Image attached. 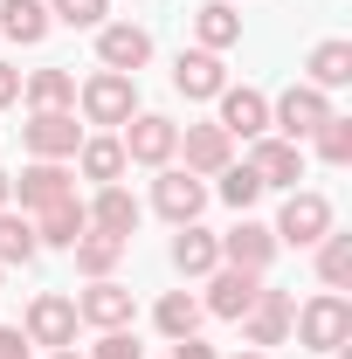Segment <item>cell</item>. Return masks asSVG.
I'll return each instance as SVG.
<instances>
[{
  "instance_id": "cell-1",
  "label": "cell",
  "mask_w": 352,
  "mask_h": 359,
  "mask_svg": "<svg viewBox=\"0 0 352 359\" xmlns=\"http://www.w3.org/2000/svg\"><path fill=\"white\" fill-rule=\"evenodd\" d=\"M290 332H297L304 353H339V346H352V304H346V290H318L304 311H290Z\"/></svg>"
},
{
  "instance_id": "cell-2",
  "label": "cell",
  "mask_w": 352,
  "mask_h": 359,
  "mask_svg": "<svg viewBox=\"0 0 352 359\" xmlns=\"http://www.w3.org/2000/svg\"><path fill=\"white\" fill-rule=\"evenodd\" d=\"M276 242H290V249H318L325 235H332V201L325 194H311V187H290L283 194V208H276V228H269Z\"/></svg>"
},
{
  "instance_id": "cell-3",
  "label": "cell",
  "mask_w": 352,
  "mask_h": 359,
  "mask_svg": "<svg viewBox=\"0 0 352 359\" xmlns=\"http://www.w3.org/2000/svg\"><path fill=\"white\" fill-rule=\"evenodd\" d=\"M118 145H125V166H173L180 125L159 118V111H132V118L118 125Z\"/></svg>"
},
{
  "instance_id": "cell-4",
  "label": "cell",
  "mask_w": 352,
  "mask_h": 359,
  "mask_svg": "<svg viewBox=\"0 0 352 359\" xmlns=\"http://www.w3.org/2000/svg\"><path fill=\"white\" fill-rule=\"evenodd\" d=\"M325 118H332V90H318V83H290L276 104H269V132L290 138V145H297V138H311Z\"/></svg>"
},
{
  "instance_id": "cell-5",
  "label": "cell",
  "mask_w": 352,
  "mask_h": 359,
  "mask_svg": "<svg viewBox=\"0 0 352 359\" xmlns=\"http://www.w3.org/2000/svg\"><path fill=\"white\" fill-rule=\"evenodd\" d=\"M76 104H83L90 125H125V118L138 111V76H125V69H97V76H83Z\"/></svg>"
},
{
  "instance_id": "cell-6",
  "label": "cell",
  "mask_w": 352,
  "mask_h": 359,
  "mask_svg": "<svg viewBox=\"0 0 352 359\" xmlns=\"http://www.w3.org/2000/svg\"><path fill=\"white\" fill-rule=\"evenodd\" d=\"M21 145H28V159H76L83 125H76V111H28Z\"/></svg>"
},
{
  "instance_id": "cell-7",
  "label": "cell",
  "mask_w": 352,
  "mask_h": 359,
  "mask_svg": "<svg viewBox=\"0 0 352 359\" xmlns=\"http://www.w3.org/2000/svg\"><path fill=\"white\" fill-rule=\"evenodd\" d=\"M138 311V297L118 283V276H97L90 290H76V325H97V332H125Z\"/></svg>"
},
{
  "instance_id": "cell-8",
  "label": "cell",
  "mask_w": 352,
  "mask_h": 359,
  "mask_svg": "<svg viewBox=\"0 0 352 359\" xmlns=\"http://www.w3.org/2000/svg\"><path fill=\"white\" fill-rule=\"evenodd\" d=\"M28 346H48V353H62V346H76V297H62V290H42L35 304H28Z\"/></svg>"
},
{
  "instance_id": "cell-9",
  "label": "cell",
  "mask_w": 352,
  "mask_h": 359,
  "mask_svg": "<svg viewBox=\"0 0 352 359\" xmlns=\"http://www.w3.org/2000/svg\"><path fill=\"white\" fill-rule=\"evenodd\" d=\"M152 208L166 215V222H201V208H208V180L187 173V166H159V180H152Z\"/></svg>"
},
{
  "instance_id": "cell-10",
  "label": "cell",
  "mask_w": 352,
  "mask_h": 359,
  "mask_svg": "<svg viewBox=\"0 0 352 359\" xmlns=\"http://www.w3.org/2000/svg\"><path fill=\"white\" fill-rule=\"evenodd\" d=\"M14 194H21V208H28V215H42V208H55V201H69V194H76V173H69L62 159H28V166L14 173Z\"/></svg>"
},
{
  "instance_id": "cell-11",
  "label": "cell",
  "mask_w": 352,
  "mask_h": 359,
  "mask_svg": "<svg viewBox=\"0 0 352 359\" xmlns=\"http://www.w3.org/2000/svg\"><path fill=\"white\" fill-rule=\"evenodd\" d=\"M97 62H104V69L138 76V69L152 62V35H145L138 21H104V28H97Z\"/></svg>"
},
{
  "instance_id": "cell-12",
  "label": "cell",
  "mask_w": 352,
  "mask_h": 359,
  "mask_svg": "<svg viewBox=\"0 0 352 359\" xmlns=\"http://www.w3.org/2000/svg\"><path fill=\"white\" fill-rule=\"evenodd\" d=\"M276 249H283V242H276L263 222H249V215L221 235V263H228V269H249V276H263V269L276 263Z\"/></svg>"
},
{
  "instance_id": "cell-13",
  "label": "cell",
  "mask_w": 352,
  "mask_h": 359,
  "mask_svg": "<svg viewBox=\"0 0 352 359\" xmlns=\"http://www.w3.org/2000/svg\"><path fill=\"white\" fill-rule=\"evenodd\" d=\"M290 311H297V304H290V290H256V304H249V311L235 318V325H242V339H249V346H283V339H290Z\"/></svg>"
},
{
  "instance_id": "cell-14",
  "label": "cell",
  "mask_w": 352,
  "mask_h": 359,
  "mask_svg": "<svg viewBox=\"0 0 352 359\" xmlns=\"http://www.w3.org/2000/svg\"><path fill=\"white\" fill-rule=\"evenodd\" d=\"M173 90L187 97V104H215L221 90H228L221 55H215V48H180V62H173Z\"/></svg>"
},
{
  "instance_id": "cell-15",
  "label": "cell",
  "mask_w": 352,
  "mask_h": 359,
  "mask_svg": "<svg viewBox=\"0 0 352 359\" xmlns=\"http://www.w3.org/2000/svg\"><path fill=\"white\" fill-rule=\"evenodd\" d=\"M249 173L263 180V194H269V187H283V194H290V187L304 180V145L263 132V138H256V152H249Z\"/></svg>"
},
{
  "instance_id": "cell-16",
  "label": "cell",
  "mask_w": 352,
  "mask_h": 359,
  "mask_svg": "<svg viewBox=\"0 0 352 359\" xmlns=\"http://www.w3.org/2000/svg\"><path fill=\"white\" fill-rule=\"evenodd\" d=\"M215 104H221V118H215V125H221L228 138H263V132H269V97H263V90L228 83Z\"/></svg>"
},
{
  "instance_id": "cell-17",
  "label": "cell",
  "mask_w": 352,
  "mask_h": 359,
  "mask_svg": "<svg viewBox=\"0 0 352 359\" xmlns=\"http://www.w3.org/2000/svg\"><path fill=\"white\" fill-rule=\"evenodd\" d=\"M256 290H263V276H249V269H208V297H201V311L215 318H242L249 304H256Z\"/></svg>"
},
{
  "instance_id": "cell-18",
  "label": "cell",
  "mask_w": 352,
  "mask_h": 359,
  "mask_svg": "<svg viewBox=\"0 0 352 359\" xmlns=\"http://www.w3.org/2000/svg\"><path fill=\"white\" fill-rule=\"evenodd\" d=\"M90 228H97V235H118V242H132L138 235V215H145V208H138L132 194H125V187H118V180H111V187H97V194H90Z\"/></svg>"
},
{
  "instance_id": "cell-19",
  "label": "cell",
  "mask_w": 352,
  "mask_h": 359,
  "mask_svg": "<svg viewBox=\"0 0 352 359\" xmlns=\"http://www.w3.org/2000/svg\"><path fill=\"white\" fill-rule=\"evenodd\" d=\"M180 152H187V173H201V180L235 166V138L221 125H180Z\"/></svg>"
},
{
  "instance_id": "cell-20",
  "label": "cell",
  "mask_w": 352,
  "mask_h": 359,
  "mask_svg": "<svg viewBox=\"0 0 352 359\" xmlns=\"http://www.w3.org/2000/svg\"><path fill=\"white\" fill-rule=\"evenodd\" d=\"M173 269L180 276H208V269H221V235L201 222H180L173 228Z\"/></svg>"
},
{
  "instance_id": "cell-21",
  "label": "cell",
  "mask_w": 352,
  "mask_h": 359,
  "mask_svg": "<svg viewBox=\"0 0 352 359\" xmlns=\"http://www.w3.org/2000/svg\"><path fill=\"white\" fill-rule=\"evenodd\" d=\"M83 235H90V215H83V201H76V194L35 215V242H42V249H76Z\"/></svg>"
},
{
  "instance_id": "cell-22",
  "label": "cell",
  "mask_w": 352,
  "mask_h": 359,
  "mask_svg": "<svg viewBox=\"0 0 352 359\" xmlns=\"http://www.w3.org/2000/svg\"><path fill=\"white\" fill-rule=\"evenodd\" d=\"M242 42V14H235V0H201L194 7V48H235Z\"/></svg>"
},
{
  "instance_id": "cell-23",
  "label": "cell",
  "mask_w": 352,
  "mask_h": 359,
  "mask_svg": "<svg viewBox=\"0 0 352 359\" xmlns=\"http://www.w3.org/2000/svg\"><path fill=\"white\" fill-rule=\"evenodd\" d=\"M304 83H318V90H346L352 83V42L346 35H325L304 55Z\"/></svg>"
},
{
  "instance_id": "cell-24",
  "label": "cell",
  "mask_w": 352,
  "mask_h": 359,
  "mask_svg": "<svg viewBox=\"0 0 352 359\" xmlns=\"http://www.w3.org/2000/svg\"><path fill=\"white\" fill-rule=\"evenodd\" d=\"M76 173L90 180V187H111V180H125V145H118V132H97L76 145Z\"/></svg>"
},
{
  "instance_id": "cell-25",
  "label": "cell",
  "mask_w": 352,
  "mask_h": 359,
  "mask_svg": "<svg viewBox=\"0 0 352 359\" xmlns=\"http://www.w3.org/2000/svg\"><path fill=\"white\" fill-rule=\"evenodd\" d=\"M48 28H55V21H48V0H0V35H7V42L35 48Z\"/></svg>"
},
{
  "instance_id": "cell-26",
  "label": "cell",
  "mask_w": 352,
  "mask_h": 359,
  "mask_svg": "<svg viewBox=\"0 0 352 359\" xmlns=\"http://www.w3.org/2000/svg\"><path fill=\"white\" fill-rule=\"evenodd\" d=\"M21 97H28V111H69L76 104V76L69 69H28Z\"/></svg>"
},
{
  "instance_id": "cell-27",
  "label": "cell",
  "mask_w": 352,
  "mask_h": 359,
  "mask_svg": "<svg viewBox=\"0 0 352 359\" xmlns=\"http://www.w3.org/2000/svg\"><path fill=\"white\" fill-rule=\"evenodd\" d=\"M201 297H194V290H166V297H159V304H152V325H159V332H166V339H187V332H201Z\"/></svg>"
},
{
  "instance_id": "cell-28",
  "label": "cell",
  "mask_w": 352,
  "mask_h": 359,
  "mask_svg": "<svg viewBox=\"0 0 352 359\" xmlns=\"http://www.w3.org/2000/svg\"><path fill=\"white\" fill-rule=\"evenodd\" d=\"M35 256H42V242H35V215L0 208V269H7V263H35Z\"/></svg>"
},
{
  "instance_id": "cell-29",
  "label": "cell",
  "mask_w": 352,
  "mask_h": 359,
  "mask_svg": "<svg viewBox=\"0 0 352 359\" xmlns=\"http://www.w3.org/2000/svg\"><path fill=\"white\" fill-rule=\"evenodd\" d=\"M125 249H132V242H118V235H97V228H90V235L69 249V256H76V269L97 283V276H111V269H118V256H125Z\"/></svg>"
},
{
  "instance_id": "cell-30",
  "label": "cell",
  "mask_w": 352,
  "mask_h": 359,
  "mask_svg": "<svg viewBox=\"0 0 352 359\" xmlns=\"http://www.w3.org/2000/svg\"><path fill=\"white\" fill-rule=\"evenodd\" d=\"M318 276H325V290H346L352 283V235L332 228V235L318 242Z\"/></svg>"
},
{
  "instance_id": "cell-31",
  "label": "cell",
  "mask_w": 352,
  "mask_h": 359,
  "mask_svg": "<svg viewBox=\"0 0 352 359\" xmlns=\"http://www.w3.org/2000/svg\"><path fill=\"white\" fill-rule=\"evenodd\" d=\"M215 180H221L215 194H221V201H228V208H235V215H249V208H256V201H263V180L249 173V159H242V166H221Z\"/></svg>"
},
{
  "instance_id": "cell-32",
  "label": "cell",
  "mask_w": 352,
  "mask_h": 359,
  "mask_svg": "<svg viewBox=\"0 0 352 359\" xmlns=\"http://www.w3.org/2000/svg\"><path fill=\"white\" fill-rule=\"evenodd\" d=\"M311 145H318V159H325V166H346V159H352V118L332 111V118L311 132Z\"/></svg>"
},
{
  "instance_id": "cell-33",
  "label": "cell",
  "mask_w": 352,
  "mask_h": 359,
  "mask_svg": "<svg viewBox=\"0 0 352 359\" xmlns=\"http://www.w3.org/2000/svg\"><path fill=\"white\" fill-rule=\"evenodd\" d=\"M48 21H62V28H104L111 0H48Z\"/></svg>"
},
{
  "instance_id": "cell-34",
  "label": "cell",
  "mask_w": 352,
  "mask_h": 359,
  "mask_svg": "<svg viewBox=\"0 0 352 359\" xmlns=\"http://www.w3.org/2000/svg\"><path fill=\"white\" fill-rule=\"evenodd\" d=\"M90 359H145V353H138V339H132V332H104Z\"/></svg>"
},
{
  "instance_id": "cell-35",
  "label": "cell",
  "mask_w": 352,
  "mask_h": 359,
  "mask_svg": "<svg viewBox=\"0 0 352 359\" xmlns=\"http://www.w3.org/2000/svg\"><path fill=\"white\" fill-rule=\"evenodd\" d=\"M0 359H28V332L21 325H0Z\"/></svg>"
},
{
  "instance_id": "cell-36",
  "label": "cell",
  "mask_w": 352,
  "mask_h": 359,
  "mask_svg": "<svg viewBox=\"0 0 352 359\" xmlns=\"http://www.w3.org/2000/svg\"><path fill=\"white\" fill-rule=\"evenodd\" d=\"M173 359H215V346L201 332H187V339H173Z\"/></svg>"
},
{
  "instance_id": "cell-37",
  "label": "cell",
  "mask_w": 352,
  "mask_h": 359,
  "mask_svg": "<svg viewBox=\"0 0 352 359\" xmlns=\"http://www.w3.org/2000/svg\"><path fill=\"white\" fill-rule=\"evenodd\" d=\"M7 104H21V69H14V62H0V111H7Z\"/></svg>"
},
{
  "instance_id": "cell-38",
  "label": "cell",
  "mask_w": 352,
  "mask_h": 359,
  "mask_svg": "<svg viewBox=\"0 0 352 359\" xmlns=\"http://www.w3.org/2000/svg\"><path fill=\"white\" fill-rule=\"evenodd\" d=\"M7 201H14V173H0V208H7Z\"/></svg>"
},
{
  "instance_id": "cell-39",
  "label": "cell",
  "mask_w": 352,
  "mask_h": 359,
  "mask_svg": "<svg viewBox=\"0 0 352 359\" xmlns=\"http://www.w3.org/2000/svg\"><path fill=\"white\" fill-rule=\"evenodd\" d=\"M48 359H83V353H76V346H62V353H48Z\"/></svg>"
},
{
  "instance_id": "cell-40",
  "label": "cell",
  "mask_w": 352,
  "mask_h": 359,
  "mask_svg": "<svg viewBox=\"0 0 352 359\" xmlns=\"http://www.w3.org/2000/svg\"><path fill=\"white\" fill-rule=\"evenodd\" d=\"M235 359H269V353H263V346H249V353H235Z\"/></svg>"
}]
</instances>
